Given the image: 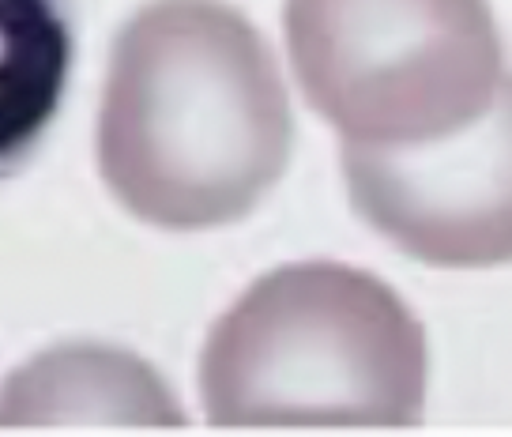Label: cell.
I'll use <instances>...</instances> for the list:
<instances>
[{
  "label": "cell",
  "mask_w": 512,
  "mask_h": 437,
  "mask_svg": "<svg viewBox=\"0 0 512 437\" xmlns=\"http://www.w3.org/2000/svg\"><path fill=\"white\" fill-rule=\"evenodd\" d=\"M287 83L264 34L226 0H151L110 53L98 174L159 230L245 219L287 174Z\"/></svg>",
  "instance_id": "cell-1"
},
{
  "label": "cell",
  "mask_w": 512,
  "mask_h": 437,
  "mask_svg": "<svg viewBox=\"0 0 512 437\" xmlns=\"http://www.w3.org/2000/svg\"><path fill=\"white\" fill-rule=\"evenodd\" d=\"M426 332L384 279L309 260L260 276L215 321L200 355L211 426L422 422Z\"/></svg>",
  "instance_id": "cell-2"
},
{
  "label": "cell",
  "mask_w": 512,
  "mask_h": 437,
  "mask_svg": "<svg viewBox=\"0 0 512 437\" xmlns=\"http://www.w3.org/2000/svg\"><path fill=\"white\" fill-rule=\"evenodd\" d=\"M283 31L305 102L358 144L467 129L505 80L490 0H287Z\"/></svg>",
  "instance_id": "cell-3"
},
{
  "label": "cell",
  "mask_w": 512,
  "mask_h": 437,
  "mask_svg": "<svg viewBox=\"0 0 512 437\" xmlns=\"http://www.w3.org/2000/svg\"><path fill=\"white\" fill-rule=\"evenodd\" d=\"M354 211L430 268L512 264V76L490 110L415 147L343 140Z\"/></svg>",
  "instance_id": "cell-4"
},
{
  "label": "cell",
  "mask_w": 512,
  "mask_h": 437,
  "mask_svg": "<svg viewBox=\"0 0 512 437\" xmlns=\"http://www.w3.org/2000/svg\"><path fill=\"white\" fill-rule=\"evenodd\" d=\"M185 411L155 366L121 347L61 343L0 385V430L185 426Z\"/></svg>",
  "instance_id": "cell-5"
},
{
  "label": "cell",
  "mask_w": 512,
  "mask_h": 437,
  "mask_svg": "<svg viewBox=\"0 0 512 437\" xmlns=\"http://www.w3.org/2000/svg\"><path fill=\"white\" fill-rule=\"evenodd\" d=\"M76 61L72 0H0V185L57 121Z\"/></svg>",
  "instance_id": "cell-6"
}]
</instances>
